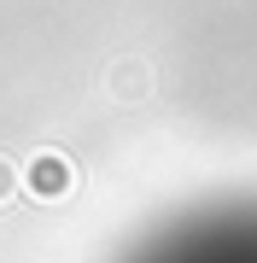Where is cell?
<instances>
[{
  "mask_svg": "<svg viewBox=\"0 0 257 263\" xmlns=\"http://www.w3.org/2000/svg\"><path fill=\"white\" fill-rule=\"evenodd\" d=\"M24 193L41 199V205L70 199V193H76V164H70L65 152H35V158L24 164Z\"/></svg>",
  "mask_w": 257,
  "mask_h": 263,
  "instance_id": "cell-1",
  "label": "cell"
},
{
  "mask_svg": "<svg viewBox=\"0 0 257 263\" xmlns=\"http://www.w3.org/2000/svg\"><path fill=\"white\" fill-rule=\"evenodd\" d=\"M111 88H117L123 100H141V94H146V70L134 65V59H123V65L111 70Z\"/></svg>",
  "mask_w": 257,
  "mask_h": 263,
  "instance_id": "cell-2",
  "label": "cell"
},
{
  "mask_svg": "<svg viewBox=\"0 0 257 263\" xmlns=\"http://www.w3.org/2000/svg\"><path fill=\"white\" fill-rule=\"evenodd\" d=\"M18 181H24V176H18V170H12L6 158H0V205H6L12 193H18Z\"/></svg>",
  "mask_w": 257,
  "mask_h": 263,
  "instance_id": "cell-3",
  "label": "cell"
}]
</instances>
